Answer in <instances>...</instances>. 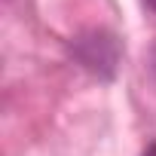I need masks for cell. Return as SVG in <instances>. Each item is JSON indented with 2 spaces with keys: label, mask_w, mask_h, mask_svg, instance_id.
<instances>
[{
  "label": "cell",
  "mask_w": 156,
  "mask_h": 156,
  "mask_svg": "<svg viewBox=\"0 0 156 156\" xmlns=\"http://www.w3.org/2000/svg\"><path fill=\"white\" fill-rule=\"evenodd\" d=\"M70 55L92 76L113 80V73L119 67V40L104 28H89V31H80L70 40Z\"/></svg>",
  "instance_id": "cell-1"
},
{
  "label": "cell",
  "mask_w": 156,
  "mask_h": 156,
  "mask_svg": "<svg viewBox=\"0 0 156 156\" xmlns=\"http://www.w3.org/2000/svg\"><path fill=\"white\" fill-rule=\"evenodd\" d=\"M144 156H156V141H153V144H150V147L144 150Z\"/></svg>",
  "instance_id": "cell-2"
},
{
  "label": "cell",
  "mask_w": 156,
  "mask_h": 156,
  "mask_svg": "<svg viewBox=\"0 0 156 156\" xmlns=\"http://www.w3.org/2000/svg\"><path fill=\"white\" fill-rule=\"evenodd\" d=\"M144 3H147V9H153V12H156V0H144Z\"/></svg>",
  "instance_id": "cell-4"
},
{
  "label": "cell",
  "mask_w": 156,
  "mask_h": 156,
  "mask_svg": "<svg viewBox=\"0 0 156 156\" xmlns=\"http://www.w3.org/2000/svg\"><path fill=\"white\" fill-rule=\"evenodd\" d=\"M150 67H153V73H156V46H153V52H150Z\"/></svg>",
  "instance_id": "cell-3"
}]
</instances>
